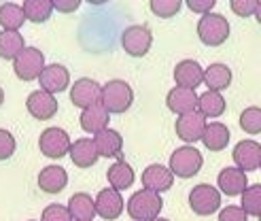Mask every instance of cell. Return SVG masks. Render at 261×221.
<instances>
[{
    "label": "cell",
    "mask_w": 261,
    "mask_h": 221,
    "mask_svg": "<svg viewBox=\"0 0 261 221\" xmlns=\"http://www.w3.org/2000/svg\"><path fill=\"white\" fill-rule=\"evenodd\" d=\"M162 209H164V200L160 198V193L145 187L134 191L132 198L127 200V215L134 221H153L160 217Z\"/></svg>",
    "instance_id": "cell-1"
},
{
    "label": "cell",
    "mask_w": 261,
    "mask_h": 221,
    "mask_svg": "<svg viewBox=\"0 0 261 221\" xmlns=\"http://www.w3.org/2000/svg\"><path fill=\"white\" fill-rule=\"evenodd\" d=\"M134 102V92L125 81L121 79H113L109 83L102 85V107L107 109L111 115H121L129 111Z\"/></svg>",
    "instance_id": "cell-2"
},
{
    "label": "cell",
    "mask_w": 261,
    "mask_h": 221,
    "mask_svg": "<svg viewBox=\"0 0 261 221\" xmlns=\"http://www.w3.org/2000/svg\"><path fill=\"white\" fill-rule=\"evenodd\" d=\"M198 38L208 47H219L229 38V21L219 13H208L198 21Z\"/></svg>",
    "instance_id": "cell-3"
},
{
    "label": "cell",
    "mask_w": 261,
    "mask_h": 221,
    "mask_svg": "<svg viewBox=\"0 0 261 221\" xmlns=\"http://www.w3.org/2000/svg\"><path fill=\"white\" fill-rule=\"evenodd\" d=\"M204 166V158L202 153L191 147V145H185V147H178L176 151H172L170 155V173L174 177H180V179H191L195 177Z\"/></svg>",
    "instance_id": "cell-4"
},
{
    "label": "cell",
    "mask_w": 261,
    "mask_h": 221,
    "mask_svg": "<svg viewBox=\"0 0 261 221\" xmlns=\"http://www.w3.org/2000/svg\"><path fill=\"white\" fill-rule=\"evenodd\" d=\"M45 64V56L41 49L36 47H25L21 54L13 60V72L17 75V79L21 81H34L41 77Z\"/></svg>",
    "instance_id": "cell-5"
},
{
    "label": "cell",
    "mask_w": 261,
    "mask_h": 221,
    "mask_svg": "<svg viewBox=\"0 0 261 221\" xmlns=\"http://www.w3.org/2000/svg\"><path fill=\"white\" fill-rule=\"evenodd\" d=\"M189 209L195 215L208 217L221 209V191L215 185L200 183L189 191Z\"/></svg>",
    "instance_id": "cell-6"
},
{
    "label": "cell",
    "mask_w": 261,
    "mask_h": 221,
    "mask_svg": "<svg viewBox=\"0 0 261 221\" xmlns=\"http://www.w3.org/2000/svg\"><path fill=\"white\" fill-rule=\"evenodd\" d=\"M151 45H153V32L149 30V26H142V23L129 26L121 34V47L132 58H145L149 54Z\"/></svg>",
    "instance_id": "cell-7"
},
{
    "label": "cell",
    "mask_w": 261,
    "mask_h": 221,
    "mask_svg": "<svg viewBox=\"0 0 261 221\" xmlns=\"http://www.w3.org/2000/svg\"><path fill=\"white\" fill-rule=\"evenodd\" d=\"M70 136L64 128H47L41 132V138H38V147H41L43 155L51 160H60L64 155L70 153Z\"/></svg>",
    "instance_id": "cell-8"
},
{
    "label": "cell",
    "mask_w": 261,
    "mask_h": 221,
    "mask_svg": "<svg viewBox=\"0 0 261 221\" xmlns=\"http://www.w3.org/2000/svg\"><path fill=\"white\" fill-rule=\"evenodd\" d=\"M70 102L79 109H89V107H96L102 105V85L94 79H79L72 87H70Z\"/></svg>",
    "instance_id": "cell-9"
},
{
    "label": "cell",
    "mask_w": 261,
    "mask_h": 221,
    "mask_svg": "<svg viewBox=\"0 0 261 221\" xmlns=\"http://www.w3.org/2000/svg\"><path fill=\"white\" fill-rule=\"evenodd\" d=\"M231 158L236 162V168H240L242 173H253L257 168H261V145L257 140H240L231 151Z\"/></svg>",
    "instance_id": "cell-10"
},
{
    "label": "cell",
    "mask_w": 261,
    "mask_h": 221,
    "mask_svg": "<svg viewBox=\"0 0 261 221\" xmlns=\"http://www.w3.org/2000/svg\"><path fill=\"white\" fill-rule=\"evenodd\" d=\"M38 83H41L43 92L56 96V94H62L68 89L70 72L66 66H62V64H49V66L43 68L41 77H38Z\"/></svg>",
    "instance_id": "cell-11"
},
{
    "label": "cell",
    "mask_w": 261,
    "mask_h": 221,
    "mask_svg": "<svg viewBox=\"0 0 261 221\" xmlns=\"http://www.w3.org/2000/svg\"><path fill=\"white\" fill-rule=\"evenodd\" d=\"M206 117L200 111H193L187 115H180L176 119V136L185 142H198L204 136V130H206Z\"/></svg>",
    "instance_id": "cell-12"
},
{
    "label": "cell",
    "mask_w": 261,
    "mask_h": 221,
    "mask_svg": "<svg viewBox=\"0 0 261 221\" xmlns=\"http://www.w3.org/2000/svg\"><path fill=\"white\" fill-rule=\"evenodd\" d=\"M140 181H142V185H145V189H151L155 193H164V191L172 189L174 175L170 173V168L164 166V164H151L145 168Z\"/></svg>",
    "instance_id": "cell-13"
},
{
    "label": "cell",
    "mask_w": 261,
    "mask_h": 221,
    "mask_svg": "<svg viewBox=\"0 0 261 221\" xmlns=\"http://www.w3.org/2000/svg\"><path fill=\"white\" fill-rule=\"evenodd\" d=\"M25 109H28V113L34 119L47 121L58 113V100H56V96L43 92V89H36V92H32L28 96V100H25Z\"/></svg>",
    "instance_id": "cell-14"
},
{
    "label": "cell",
    "mask_w": 261,
    "mask_h": 221,
    "mask_svg": "<svg viewBox=\"0 0 261 221\" xmlns=\"http://www.w3.org/2000/svg\"><path fill=\"white\" fill-rule=\"evenodd\" d=\"M123 213V198L121 191H117L113 187L102 189L96 196V215H100L107 221H115L119 219Z\"/></svg>",
    "instance_id": "cell-15"
},
{
    "label": "cell",
    "mask_w": 261,
    "mask_h": 221,
    "mask_svg": "<svg viewBox=\"0 0 261 221\" xmlns=\"http://www.w3.org/2000/svg\"><path fill=\"white\" fill-rule=\"evenodd\" d=\"M217 185L219 191L225 193V196H242L246 187H249V181H246V173H242L236 166H229L219 173Z\"/></svg>",
    "instance_id": "cell-16"
},
{
    "label": "cell",
    "mask_w": 261,
    "mask_h": 221,
    "mask_svg": "<svg viewBox=\"0 0 261 221\" xmlns=\"http://www.w3.org/2000/svg\"><path fill=\"white\" fill-rule=\"evenodd\" d=\"M174 81L176 87L193 89L204 83V68L195 60H180L174 66Z\"/></svg>",
    "instance_id": "cell-17"
},
{
    "label": "cell",
    "mask_w": 261,
    "mask_h": 221,
    "mask_svg": "<svg viewBox=\"0 0 261 221\" xmlns=\"http://www.w3.org/2000/svg\"><path fill=\"white\" fill-rule=\"evenodd\" d=\"M198 100H200V96L195 94L193 89L172 87L170 92H168V96H166V107L180 117V115L193 113L195 109H198Z\"/></svg>",
    "instance_id": "cell-18"
},
{
    "label": "cell",
    "mask_w": 261,
    "mask_h": 221,
    "mask_svg": "<svg viewBox=\"0 0 261 221\" xmlns=\"http://www.w3.org/2000/svg\"><path fill=\"white\" fill-rule=\"evenodd\" d=\"M68 185V173L64 166H47L38 175V187L45 193H60Z\"/></svg>",
    "instance_id": "cell-19"
},
{
    "label": "cell",
    "mask_w": 261,
    "mask_h": 221,
    "mask_svg": "<svg viewBox=\"0 0 261 221\" xmlns=\"http://www.w3.org/2000/svg\"><path fill=\"white\" fill-rule=\"evenodd\" d=\"M109 121H111V113L102 105L85 109L79 117V124L83 128V132H87V134H98V132H102V130H107Z\"/></svg>",
    "instance_id": "cell-20"
},
{
    "label": "cell",
    "mask_w": 261,
    "mask_h": 221,
    "mask_svg": "<svg viewBox=\"0 0 261 221\" xmlns=\"http://www.w3.org/2000/svg\"><path fill=\"white\" fill-rule=\"evenodd\" d=\"M98 155L102 158H119L121 160V149H123V138L117 130H102L94 138Z\"/></svg>",
    "instance_id": "cell-21"
},
{
    "label": "cell",
    "mask_w": 261,
    "mask_h": 221,
    "mask_svg": "<svg viewBox=\"0 0 261 221\" xmlns=\"http://www.w3.org/2000/svg\"><path fill=\"white\" fill-rule=\"evenodd\" d=\"M98 149H96V142L89 140V138H79L70 145V160L74 166L79 168H91L98 162Z\"/></svg>",
    "instance_id": "cell-22"
},
{
    "label": "cell",
    "mask_w": 261,
    "mask_h": 221,
    "mask_svg": "<svg viewBox=\"0 0 261 221\" xmlns=\"http://www.w3.org/2000/svg\"><path fill=\"white\" fill-rule=\"evenodd\" d=\"M68 213L72 221H91L96 217V200L85 191H79L68 200Z\"/></svg>",
    "instance_id": "cell-23"
},
{
    "label": "cell",
    "mask_w": 261,
    "mask_h": 221,
    "mask_svg": "<svg viewBox=\"0 0 261 221\" xmlns=\"http://www.w3.org/2000/svg\"><path fill=\"white\" fill-rule=\"evenodd\" d=\"M204 85H208V92L221 94L231 85V68L225 64H211L204 70Z\"/></svg>",
    "instance_id": "cell-24"
},
{
    "label": "cell",
    "mask_w": 261,
    "mask_h": 221,
    "mask_svg": "<svg viewBox=\"0 0 261 221\" xmlns=\"http://www.w3.org/2000/svg\"><path fill=\"white\" fill-rule=\"evenodd\" d=\"M107 179H109V183L113 189L117 191H123L127 187H132L134 185V170H132V166H129L125 160H117L113 166H109V173H107Z\"/></svg>",
    "instance_id": "cell-25"
},
{
    "label": "cell",
    "mask_w": 261,
    "mask_h": 221,
    "mask_svg": "<svg viewBox=\"0 0 261 221\" xmlns=\"http://www.w3.org/2000/svg\"><path fill=\"white\" fill-rule=\"evenodd\" d=\"M202 142L208 151H223L229 145V128L221 121H213L208 124L204 130Z\"/></svg>",
    "instance_id": "cell-26"
},
{
    "label": "cell",
    "mask_w": 261,
    "mask_h": 221,
    "mask_svg": "<svg viewBox=\"0 0 261 221\" xmlns=\"http://www.w3.org/2000/svg\"><path fill=\"white\" fill-rule=\"evenodd\" d=\"M25 21V13L19 5L15 3H5L0 7V26L7 32H17Z\"/></svg>",
    "instance_id": "cell-27"
},
{
    "label": "cell",
    "mask_w": 261,
    "mask_h": 221,
    "mask_svg": "<svg viewBox=\"0 0 261 221\" xmlns=\"http://www.w3.org/2000/svg\"><path fill=\"white\" fill-rule=\"evenodd\" d=\"M25 49L23 45V36L19 32H0V58L3 60H15L21 51Z\"/></svg>",
    "instance_id": "cell-28"
},
{
    "label": "cell",
    "mask_w": 261,
    "mask_h": 221,
    "mask_svg": "<svg viewBox=\"0 0 261 221\" xmlns=\"http://www.w3.org/2000/svg\"><path fill=\"white\" fill-rule=\"evenodd\" d=\"M21 9L25 13V19H30L34 23H45L51 17L54 3H51V0H25Z\"/></svg>",
    "instance_id": "cell-29"
},
{
    "label": "cell",
    "mask_w": 261,
    "mask_h": 221,
    "mask_svg": "<svg viewBox=\"0 0 261 221\" xmlns=\"http://www.w3.org/2000/svg\"><path fill=\"white\" fill-rule=\"evenodd\" d=\"M225 98L217 94V92H206L200 96L198 100V111L204 115V117H221L225 113Z\"/></svg>",
    "instance_id": "cell-30"
},
{
    "label": "cell",
    "mask_w": 261,
    "mask_h": 221,
    "mask_svg": "<svg viewBox=\"0 0 261 221\" xmlns=\"http://www.w3.org/2000/svg\"><path fill=\"white\" fill-rule=\"evenodd\" d=\"M242 211L251 217L261 219V185H249L242 193Z\"/></svg>",
    "instance_id": "cell-31"
},
{
    "label": "cell",
    "mask_w": 261,
    "mask_h": 221,
    "mask_svg": "<svg viewBox=\"0 0 261 221\" xmlns=\"http://www.w3.org/2000/svg\"><path fill=\"white\" fill-rule=\"evenodd\" d=\"M240 128L246 134H261V109L249 107L240 113Z\"/></svg>",
    "instance_id": "cell-32"
},
{
    "label": "cell",
    "mask_w": 261,
    "mask_h": 221,
    "mask_svg": "<svg viewBox=\"0 0 261 221\" xmlns=\"http://www.w3.org/2000/svg\"><path fill=\"white\" fill-rule=\"evenodd\" d=\"M149 7L153 11V15L168 19V17H174L176 13L182 9V3L180 0H151Z\"/></svg>",
    "instance_id": "cell-33"
},
{
    "label": "cell",
    "mask_w": 261,
    "mask_h": 221,
    "mask_svg": "<svg viewBox=\"0 0 261 221\" xmlns=\"http://www.w3.org/2000/svg\"><path fill=\"white\" fill-rule=\"evenodd\" d=\"M17 149V140L9 130H0V162L13 158V153Z\"/></svg>",
    "instance_id": "cell-34"
},
{
    "label": "cell",
    "mask_w": 261,
    "mask_h": 221,
    "mask_svg": "<svg viewBox=\"0 0 261 221\" xmlns=\"http://www.w3.org/2000/svg\"><path fill=\"white\" fill-rule=\"evenodd\" d=\"M41 221H72L70 213H68V206H62V204H51L43 211Z\"/></svg>",
    "instance_id": "cell-35"
},
{
    "label": "cell",
    "mask_w": 261,
    "mask_h": 221,
    "mask_svg": "<svg viewBox=\"0 0 261 221\" xmlns=\"http://www.w3.org/2000/svg\"><path fill=\"white\" fill-rule=\"evenodd\" d=\"M229 7H231V11L236 13V15L251 17V15H255V11H257V0H231Z\"/></svg>",
    "instance_id": "cell-36"
},
{
    "label": "cell",
    "mask_w": 261,
    "mask_h": 221,
    "mask_svg": "<svg viewBox=\"0 0 261 221\" xmlns=\"http://www.w3.org/2000/svg\"><path fill=\"white\" fill-rule=\"evenodd\" d=\"M219 221H249V215L242 211V206H225L219 213Z\"/></svg>",
    "instance_id": "cell-37"
},
{
    "label": "cell",
    "mask_w": 261,
    "mask_h": 221,
    "mask_svg": "<svg viewBox=\"0 0 261 221\" xmlns=\"http://www.w3.org/2000/svg\"><path fill=\"white\" fill-rule=\"evenodd\" d=\"M215 5H217V0H187V9H191L193 13H200V15L213 13Z\"/></svg>",
    "instance_id": "cell-38"
},
{
    "label": "cell",
    "mask_w": 261,
    "mask_h": 221,
    "mask_svg": "<svg viewBox=\"0 0 261 221\" xmlns=\"http://www.w3.org/2000/svg\"><path fill=\"white\" fill-rule=\"evenodd\" d=\"M51 3H54V9L60 13H72L81 7L79 0H51Z\"/></svg>",
    "instance_id": "cell-39"
},
{
    "label": "cell",
    "mask_w": 261,
    "mask_h": 221,
    "mask_svg": "<svg viewBox=\"0 0 261 221\" xmlns=\"http://www.w3.org/2000/svg\"><path fill=\"white\" fill-rule=\"evenodd\" d=\"M255 17H257V21L261 23V0H257V11H255Z\"/></svg>",
    "instance_id": "cell-40"
},
{
    "label": "cell",
    "mask_w": 261,
    "mask_h": 221,
    "mask_svg": "<svg viewBox=\"0 0 261 221\" xmlns=\"http://www.w3.org/2000/svg\"><path fill=\"white\" fill-rule=\"evenodd\" d=\"M3 102H5V89L0 87V107H3Z\"/></svg>",
    "instance_id": "cell-41"
},
{
    "label": "cell",
    "mask_w": 261,
    "mask_h": 221,
    "mask_svg": "<svg viewBox=\"0 0 261 221\" xmlns=\"http://www.w3.org/2000/svg\"><path fill=\"white\" fill-rule=\"evenodd\" d=\"M153 221H170V219H160V217H158V219H153Z\"/></svg>",
    "instance_id": "cell-42"
},
{
    "label": "cell",
    "mask_w": 261,
    "mask_h": 221,
    "mask_svg": "<svg viewBox=\"0 0 261 221\" xmlns=\"http://www.w3.org/2000/svg\"><path fill=\"white\" fill-rule=\"evenodd\" d=\"M259 170H261V168H259Z\"/></svg>",
    "instance_id": "cell-43"
}]
</instances>
